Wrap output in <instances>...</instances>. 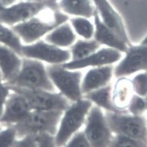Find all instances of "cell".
I'll return each instance as SVG.
<instances>
[{
	"mask_svg": "<svg viewBox=\"0 0 147 147\" xmlns=\"http://www.w3.org/2000/svg\"><path fill=\"white\" fill-rule=\"evenodd\" d=\"M44 12L11 28L23 44H30L42 39L70 18L58 9H50L47 15L43 14Z\"/></svg>",
	"mask_w": 147,
	"mask_h": 147,
	"instance_id": "obj_1",
	"label": "cell"
},
{
	"mask_svg": "<svg viewBox=\"0 0 147 147\" xmlns=\"http://www.w3.org/2000/svg\"><path fill=\"white\" fill-rule=\"evenodd\" d=\"M9 86L42 90L56 92L44 63L33 59L23 57L22 67L18 74L11 81L5 83Z\"/></svg>",
	"mask_w": 147,
	"mask_h": 147,
	"instance_id": "obj_2",
	"label": "cell"
},
{
	"mask_svg": "<svg viewBox=\"0 0 147 147\" xmlns=\"http://www.w3.org/2000/svg\"><path fill=\"white\" fill-rule=\"evenodd\" d=\"M64 111L33 110L28 116L13 126L17 138L47 133L55 136Z\"/></svg>",
	"mask_w": 147,
	"mask_h": 147,
	"instance_id": "obj_3",
	"label": "cell"
},
{
	"mask_svg": "<svg viewBox=\"0 0 147 147\" xmlns=\"http://www.w3.org/2000/svg\"><path fill=\"white\" fill-rule=\"evenodd\" d=\"M92 106L90 100L83 98L72 102L63 112L54 136L57 147H63L73 135L80 130Z\"/></svg>",
	"mask_w": 147,
	"mask_h": 147,
	"instance_id": "obj_4",
	"label": "cell"
},
{
	"mask_svg": "<svg viewBox=\"0 0 147 147\" xmlns=\"http://www.w3.org/2000/svg\"><path fill=\"white\" fill-rule=\"evenodd\" d=\"M48 73L58 92L71 102L83 98L82 82L83 78L81 70H70L62 65H47Z\"/></svg>",
	"mask_w": 147,
	"mask_h": 147,
	"instance_id": "obj_5",
	"label": "cell"
},
{
	"mask_svg": "<svg viewBox=\"0 0 147 147\" xmlns=\"http://www.w3.org/2000/svg\"><path fill=\"white\" fill-rule=\"evenodd\" d=\"M107 123L115 135H121L147 142V120L142 116H135L127 112L106 111Z\"/></svg>",
	"mask_w": 147,
	"mask_h": 147,
	"instance_id": "obj_6",
	"label": "cell"
},
{
	"mask_svg": "<svg viewBox=\"0 0 147 147\" xmlns=\"http://www.w3.org/2000/svg\"><path fill=\"white\" fill-rule=\"evenodd\" d=\"M47 9H58V0H47L44 2L22 0L8 7L0 8V22L11 28Z\"/></svg>",
	"mask_w": 147,
	"mask_h": 147,
	"instance_id": "obj_7",
	"label": "cell"
},
{
	"mask_svg": "<svg viewBox=\"0 0 147 147\" xmlns=\"http://www.w3.org/2000/svg\"><path fill=\"white\" fill-rule=\"evenodd\" d=\"M11 91L22 95L32 110L65 111L72 103L60 92L9 86Z\"/></svg>",
	"mask_w": 147,
	"mask_h": 147,
	"instance_id": "obj_8",
	"label": "cell"
},
{
	"mask_svg": "<svg viewBox=\"0 0 147 147\" xmlns=\"http://www.w3.org/2000/svg\"><path fill=\"white\" fill-rule=\"evenodd\" d=\"M83 131L91 147H109L112 132L101 108L93 105L87 116Z\"/></svg>",
	"mask_w": 147,
	"mask_h": 147,
	"instance_id": "obj_9",
	"label": "cell"
},
{
	"mask_svg": "<svg viewBox=\"0 0 147 147\" xmlns=\"http://www.w3.org/2000/svg\"><path fill=\"white\" fill-rule=\"evenodd\" d=\"M21 56L48 65H63L71 60L69 49L58 47L41 39L30 44H23Z\"/></svg>",
	"mask_w": 147,
	"mask_h": 147,
	"instance_id": "obj_10",
	"label": "cell"
},
{
	"mask_svg": "<svg viewBox=\"0 0 147 147\" xmlns=\"http://www.w3.org/2000/svg\"><path fill=\"white\" fill-rule=\"evenodd\" d=\"M124 54V57L114 67L116 78L127 77L136 72L147 70V44H132Z\"/></svg>",
	"mask_w": 147,
	"mask_h": 147,
	"instance_id": "obj_11",
	"label": "cell"
},
{
	"mask_svg": "<svg viewBox=\"0 0 147 147\" xmlns=\"http://www.w3.org/2000/svg\"><path fill=\"white\" fill-rule=\"evenodd\" d=\"M32 111L25 98L19 93L11 91L0 118V125L3 127L14 126L25 119Z\"/></svg>",
	"mask_w": 147,
	"mask_h": 147,
	"instance_id": "obj_12",
	"label": "cell"
},
{
	"mask_svg": "<svg viewBox=\"0 0 147 147\" xmlns=\"http://www.w3.org/2000/svg\"><path fill=\"white\" fill-rule=\"evenodd\" d=\"M123 53L115 49L104 47L90 56L78 61H70L62 66L70 70H82L87 67H95L105 65H112L119 62Z\"/></svg>",
	"mask_w": 147,
	"mask_h": 147,
	"instance_id": "obj_13",
	"label": "cell"
},
{
	"mask_svg": "<svg viewBox=\"0 0 147 147\" xmlns=\"http://www.w3.org/2000/svg\"><path fill=\"white\" fill-rule=\"evenodd\" d=\"M92 1L102 22L121 38L131 45L123 19L109 0Z\"/></svg>",
	"mask_w": 147,
	"mask_h": 147,
	"instance_id": "obj_14",
	"label": "cell"
},
{
	"mask_svg": "<svg viewBox=\"0 0 147 147\" xmlns=\"http://www.w3.org/2000/svg\"><path fill=\"white\" fill-rule=\"evenodd\" d=\"M94 19L95 32L94 39L101 45L111 48L125 53L129 45L118 35L110 29L101 20L97 11H95Z\"/></svg>",
	"mask_w": 147,
	"mask_h": 147,
	"instance_id": "obj_15",
	"label": "cell"
},
{
	"mask_svg": "<svg viewBox=\"0 0 147 147\" xmlns=\"http://www.w3.org/2000/svg\"><path fill=\"white\" fill-rule=\"evenodd\" d=\"M112 65L92 67L86 73L82 82L83 95L109 84L113 74Z\"/></svg>",
	"mask_w": 147,
	"mask_h": 147,
	"instance_id": "obj_16",
	"label": "cell"
},
{
	"mask_svg": "<svg viewBox=\"0 0 147 147\" xmlns=\"http://www.w3.org/2000/svg\"><path fill=\"white\" fill-rule=\"evenodd\" d=\"M23 57L11 48L0 43V72L5 83L12 80L19 72Z\"/></svg>",
	"mask_w": 147,
	"mask_h": 147,
	"instance_id": "obj_17",
	"label": "cell"
},
{
	"mask_svg": "<svg viewBox=\"0 0 147 147\" xmlns=\"http://www.w3.org/2000/svg\"><path fill=\"white\" fill-rule=\"evenodd\" d=\"M58 9L69 17L93 18L96 9L92 0H58Z\"/></svg>",
	"mask_w": 147,
	"mask_h": 147,
	"instance_id": "obj_18",
	"label": "cell"
},
{
	"mask_svg": "<svg viewBox=\"0 0 147 147\" xmlns=\"http://www.w3.org/2000/svg\"><path fill=\"white\" fill-rule=\"evenodd\" d=\"M134 94L131 80L126 77L118 78L112 92V101L115 108L121 112H127Z\"/></svg>",
	"mask_w": 147,
	"mask_h": 147,
	"instance_id": "obj_19",
	"label": "cell"
},
{
	"mask_svg": "<svg viewBox=\"0 0 147 147\" xmlns=\"http://www.w3.org/2000/svg\"><path fill=\"white\" fill-rule=\"evenodd\" d=\"M77 37V34L68 20L49 33L43 39L58 47L69 49L78 40Z\"/></svg>",
	"mask_w": 147,
	"mask_h": 147,
	"instance_id": "obj_20",
	"label": "cell"
},
{
	"mask_svg": "<svg viewBox=\"0 0 147 147\" xmlns=\"http://www.w3.org/2000/svg\"><path fill=\"white\" fill-rule=\"evenodd\" d=\"M112 88L108 84L104 87L90 92L83 98L90 100L95 105L112 112H122L117 109L113 105L112 97Z\"/></svg>",
	"mask_w": 147,
	"mask_h": 147,
	"instance_id": "obj_21",
	"label": "cell"
},
{
	"mask_svg": "<svg viewBox=\"0 0 147 147\" xmlns=\"http://www.w3.org/2000/svg\"><path fill=\"white\" fill-rule=\"evenodd\" d=\"M101 46L94 38L77 40L69 48L71 55L70 61H78L84 59L97 51L101 48Z\"/></svg>",
	"mask_w": 147,
	"mask_h": 147,
	"instance_id": "obj_22",
	"label": "cell"
},
{
	"mask_svg": "<svg viewBox=\"0 0 147 147\" xmlns=\"http://www.w3.org/2000/svg\"><path fill=\"white\" fill-rule=\"evenodd\" d=\"M69 22L77 36L85 40L94 38L95 26L90 19L84 17H71L69 18Z\"/></svg>",
	"mask_w": 147,
	"mask_h": 147,
	"instance_id": "obj_23",
	"label": "cell"
},
{
	"mask_svg": "<svg viewBox=\"0 0 147 147\" xmlns=\"http://www.w3.org/2000/svg\"><path fill=\"white\" fill-rule=\"evenodd\" d=\"M0 43L11 48L21 56V50L23 45L22 42L10 27L5 25L1 22H0Z\"/></svg>",
	"mask_w": 147,
	"mask_h": 147,
	"instance_id": "obj_24",
	"label": "cell"
},
{
	"mask_svg": "<svg viewBox=\"0 0 147 147\" xmlns=\"http://www.w3.org/2000/svg\"><path fill=\"white\" fill-rule=\"evenodd\" d=\"M109 147H147V142L121 135L113 137Z\"/></svg>",
	"mask_w": 147,
	"mask_h": 147,
	"instance_id": "obj_25",
	"label": "cell"
},
{
	"mask_svg": "<svg viewBox=\"0 0 147 147\" xmlns=\"http://www.w3.org/2000/svg\"><path fill=\"white\" fill-rule=\"evenodd\" d=\"M135 94L143 98L147 96V70L140 72L131 80Z\"/></svg>",
	"mask_w": 147,
	"mask_h": 147,
	"instance_id": "obj_26",
	"label": "cell"
},
{
	"mask_svg": "<svg viewBox=\"0 0 147 147\" xmlns=\"http://www.w3.org/2000/svg\"><path fill=\"white\" fill-rule=\"evenodd\" d=\"M129 113L135 116H142L147 111V104L145 98L134 94L127 108Z\"/></svg>",
	"mask_w": 147,
	"mask_h": 147,
	"instance_id": "obj_27",
	"label": "cell"
},
{
	"mask_svg": "<svg viewBox=\"0 0 147 147\" xmlns=\"http://www.w3.org/2000/svg\"><path fill=\"white\" fill-rule=\"evenodd\" d=\"M16 139V132L13 126L4 127L0 130V147H12Z\"/></svg>",
	"mask_w": 147,
	"mask_h": 147,
	"instance_id": "obj_28",
	"label": "cell"
},
{
	"mask_svg": "<svg viewBox=\"0 0 147 147\" xmlns=\"http://www.w3.org/2000/svg\"><path fill=\"white\" fill-rule=\"evenodd\" d=\"M63 147H91L83 130L73 135Z\"/></svg>",
	"mask_w": 147,
	"mask_h": 147,
	"instance_id": "obj_29",
	"label": "cell"
},
{
	"mask_svg": "<svg viewBox=\"0 0 147 147\" xmlns=\"http://www.w3.org/2000/svg\"><path fill=\"white\" fill-rule=\"evenodd\" d=\"M11 92V89L0 77V118L1 117L6 101Z\"/></svg>",
	"mask_w": 147,
	"mask_h": 147,
	"instance_id": "obj_30",
	"label": "cell"
},
{
	"mask_svg": "<svg viewBox=\"0 0 147 147\" xmlns=\"http://www.w3.org/2000/svg\"><path fill=\"white\" fill-rule=\"evenodd\" d=\"M12 147H38L36 135H29L21 138H17Z\"/></svg>",
	"mask_w": 147,
	"mask_h": 147,
	"instance_id": "obj_31",
	"label": "cell"
},
{
	"mask_svg": "<svg viewBox=\"0 0 147 147\" xmlns=\"http://www.w3.org/2000/svg\"><path fill=\"white\" fill-rule=\"evenodd\" d=\"M38 147H57L54 136L47 133H42L37 136Z\"/></svg>",
	"mask_w": 147,
	"mask_h": 147,
	"instance_id": "obj_32",
	"label": "cell"
},
{
	"mask_svg": "<svg viewBox=\"0 0 147 147\" xmlns=\"http://www.w3.org/2000/svg\"><path fill=\"white\" fill-rule=\"evenodd\" d=\"M22 0H0V8L6 7Z\"/></svg>",
	"mask_w": 147,
	"mask_h": 147,
	"instance_id": "obj_33",
	"label": "cell"
},
{
	"mask_svg": "<svg viewBox=\"0 0 147 147\" xmlns=\"http://www.w3.org/2000/svg\"><path fill=\"white\" fill-rule=\"evenodd\" d=\"M140 44H147V36H146L141 41Z\"/></svg>",
	"mask_w": 147,
	"mask_h": 147,
	"instance_id": "obj_34",
	"label": "cell"
},
{
	"mask_svg": "<svg viewBox=\"0 0 147 147\" xmlns=\"http://www.w3.org/2000/svg\"><path fill=\"white\" fill-rule=\"evenodd\" d=\"M26 1H34V2H44V1H47V0H26Z\"/></svg>",
	"mask_w": 147,
	"mask_h": 147,
	"instance_id": "obj_35",
	"label": "cell"
},
{
	"mask_svg": "<svg viewBox=\"0 0 147 147\" xmlns=\"http://www.w3.org/2000/svg\"><path fill=\"white\" fill-rule=\"evenodd\" d=\"M2 129H3V127L1 125H0V130H1Z\"/></svg>",
	"mask_w": 147,
	"mask_h": 147,
	"instance_id": "obj_36",
	"label": "cell"
},
{
	"mask_svg": "<svg viewBox=\"0 0 147 147\" xmlns=\"http://www.w3.org/2000/svg\"><path fill=\"white\" fill-rule=\"evenodd\" d=\"M145 100H146V104H147V96L145 98Z\"/></svg>",
	"mask_w": 147,
	"mask_h": 147,
	"instance_id": "obj_37",
	"label": "cell"
},
{
	"mask_svg": "<svg viewBox=\"0 0 147 147\" xmlns=\"http://www.w3.org/2000/svg\"><path fill=\"white\" fill-rule=\"evenodd\" d=\"M0 77H1V72H0Z\"/></svg>",
	"mask_w": 147,
	"mask_h": 147,
	"instance_id": "obj_38",
	"label": "cell"
}]
</instances>
